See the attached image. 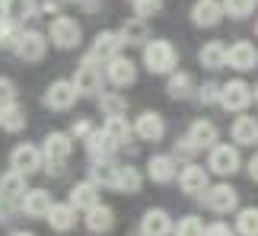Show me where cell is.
<instances>
[{"label":"cell","mask_w":258,"mask_h":236,"mask_svg":"<svg viewBox=\"0 0 258 236\" xmlns=\"http://www.w3.org/2000/svg\"><path fill=\"white\" fill-rule=\"evenodd\" d=\"M178 64V51L172 42L166 38H153V42L144 45V67L150 74H172Z\"/></svg>","instance_id":"cell-1"},{"label":"cell","mask_w":258,"mask_h":236,"mask_svg":"<svg viewBox=\"0 0 258 236\" xmlns=\"http://www.w3.org/2000/svg\"><path fill=\"white\" fill-rule=\"evenodd\" d=\"M42 153H45L48 172L57 175V172H61V163L74 153V137L64 134V131H51V134L45 137V144H42Z\"/></svg>","instance_id":"cell-2"},{"label":"cell","mask_w":258,"mask_h":236,"mask_svg":"<svg viewBox=\"0 0 258 236\" xmlns=\"http://www.w3.org/2000/svg\"><path fill=\"white\" fill-rule=\"evenodd\" d=\"M48 38H51L54 48H61V51H71V48L80 45L83 29H80V23H77V19H71V16H54L51 26H48Z\"/></svg>","instance_id":"cell-3"},{"label":"cell","mask_w":258,"mask_h":236,"mask_svg":"<svg viewBox=\"0 0 258 236\" xmlns=\"http://www.w3.org/2000/svg\"><path fill=\"white\" fill-rule=\"evenodd\" d=\"M45 51H48V35L35 32V29H23L19 38H16V45H13V54L19 57V61H26V64L42 61Z\"/></svg>","instance_id":"cell-4"},{"label":"cell","mask_w":258,"mask_h":236,"mask_svg":"<svg viewBox=\"0 0 258 236\" xmlns=\"http://www.w3.org/2000/svg\"><path fill=\"white\" fill-rule=\"evenodd\" d=\"M102 77H105V71H99V61H93L86 54L74 74V83L80 90V96H102Z\"/></svg>","instance_id":"cell-5"},{"label":"cell","mask_w":258,"mask_h":236,"mask_svg":"<svg viewBox=\"0 0 258 236\" xmlns=\"http://www.w3.org/2000/svg\"><path fill=\"white\" fill-rule=\"evenodd\" d=\"M77 99H80V90H77L74 80H54V83L45 90V105H48L51 112H67V109H74Z\"/></svg>","instance_id":"cell-6"},{"label":"cell","mask_w":258,"mask_h":236,"mask_svg":"<svg viewBox=\"0 0 258 236\" xmlns=\"http://www.w3.org/2000/svg\"><path fill=\"white\" fill-rule=\"evenodd\" d=\"M252 102H255V90H252L249 83H242V80L223 83V90H220V105H223L226 112H245Z\"/></svg>","instance_id":"cell-7"},{"label":"cell","mask_w":258,"mask_h":236,"mask_svg":"<svg viewBox=\"0 0 258 236\" xmlns=\"http://www.w3.org/2000/svg\"><path fill=\"white\" fill-rule=\"evenodd\" d=\"M42 166H45V153L35 144H16L13 153H10V169H16L23 175H35Z\"/></svg>","instance_id":"cell-8"},{"label":"cell","mask_w":258,"mask_h":236,"mask_svg":"<svg viewBox=\"0 0 258 236\" xmlns=\"http://www.w3.org/2000/svg\"><path fill=\"white\" fill-rule=\"evenodd\" d=\"M207 166L217 172V175H233L239 172V150L233 144H214L211 147V156H207Z\"/></svg>","instance_id":"cell-9"},{"label":"cell","mask_w":258,"mask_h":236,"mask_svg":"<svg viewBox=\"0 0 258 236\" xmlns=\"http://www.w3.org/2000/svg\"><path fill=\"white\" fill-rule=\"evenodd\" d=\"M121 45H124V38L121 32H112V29H102L96 38H93V48H89V57L99 64H108L115 54H121Z\"/></svg>","instance_id":"cell-10"},{"label":"cell","mask_w":258,"mask_h":236,"mask_svg":"<svg viewBox=\"0 0 258 236\" xmlns=\"http://www.w3.org/2000/svg\"><path fill=\"white\" fill-rule=\"evenodd\" d=\"M204 204L211 208L214 214H230L239 208V192L233 189V185H214V189H207L204 192Z\"/></svg>","instance_id":"cell-11"},{"label":"cell","mask_w":258,"mask_h":236,"mask_svg":"<svg viewBox=\"0 0 258 236\" xmlns=\"http://www.w3.org/2000/svg\"><path fill=\"white\" fill-rule=\"evenodd\" d=\"M178 189L185 195H191V198L204 195L211 189V185H207V169L198 166V163H182V169H178Z\"/></svg>","instance_id":"cell-12"},{"label":"cell","mask_w":258,"mask_h":236,"mask_svg":"<svg viewBox=\"0 0 258 236\" xmlns=\"http://www.w3.org/2000/svg\"><path fill=\"white\" fill-rule=\"evenodd\" d=\"M51 208H54V201H51V192L48 189H29L23 195V201H19V211H23L26 217H32V220L48 217Z\"/></svg>","instance_id":"cell-13"},{"label":"cell","mask_w":258,"mask_h":236,"mask_svg":"<svg viewBox=\"0 0 258 236\" xmlns=\"http://www.w3.org/2000/svg\"><path fill=\"white\" fill-rule=\"evenodd\" d=\"M223 16H226L223 0H195V7H191V23L198 29H214Z\"/></svg>","instance_id":"cell-14"},{"label":"cell","mask_w":258,"mask_h":236,"mask_svg":"<svg viewBox=\"0 0 258 236\" xmlns=\"http://www.w3.org/2000/svg\"><path fill=\"white\" fill-rule=\"evenodd\" d=\"M178 160L172 153H156V156H150V163H147V175L156 182V185H166V182H172V179H178Z\"/></svg>","instance_id":"cell-15"},{"label":"cell","mask_w":258,"mask_h":236,"mask_svg":"<svg viewBox=\"0 0 258 236\" xmlns=\"http://www.w3.org/2000/svg\"><path fill=\"white\" fill-rule=\"evenodd\" d=\"M105 77L112 80V86H131L137 80V64L124 54H115L112 61L105 64Z\"/></svg>","instance_id":"cell-16"},{"label":"cell","mask_w":258,"mask_h":236,"mask_svg":"<svg viewBox=\"0 0 258 236\" xmlns=\"http://www.w3.org/2000/svg\"><path fill=\"white\" fill-rule=\"evenodd\" d=\"M169 233H175V223L163 208H150L141 217V236H169Z\"/></svg>","instance_id":"cell-17"},{"label":"cell","mask_w":258,"mask_h":236,"mask_svg":"<svg viewBox=\"0 0 258 236\" xmlns=\"http://www.w3.org/2000/svg\"><path fill=\"white\" fill-rule=\"evenodd\" d=\"M115 150H118V141L105 131V128H99V131L93 128V131H89V137H86V153L93 156V160H112Z\"/></svg>","instance_id":"cell-18"},{"label":"cell","mask_w":258,"mask_h":236,"mask_svg":"<svg viewBox=\"0 0 258 236\" xmlns=\"http://www.w3.org/2000/svg\"><path fill=\"white\" fill-rule=\"evenodd\" d=\"M134 134L141 137V141H163L166 134V122L160 112H141L134 122Z\"/></svg>","instance_id":"cell-19"},{"label":"cell","mask_w":258,"mask_h":236,"mask_svg":"<svg viewBox=\"0 0 258 236\" xmlns=\"http://www.w3.org/2000/svg\"><path fill=\"white\" fill-rule=\"evenodd\" d=\"M255 64H258V48L252 42L230 45V51H226V67H233V71H252Z\"/></svg>","instance_id":"cell-20"},{"label":"cell","mask_w":258,"mask_h":236,"mask_svg":"<svg viewBox=\"0 0 258 236\" xmlns=\"http://www.w3.org/2000/svg\"><path fill=\"white\" fill-rule=\"evenodd\" d=\"M83 220L89 233H108L115 227V211L108 204H93L89 211H83Z\"/></svg>","instance_id":"cell-21"},{"label":"cell","mask_w":258,"mask_h":236,"mask_svg":"<svg viewBox=\"0 0 258 236\" xmlns=\"http://www.w3.org/2000/svg\"><path fill=\"white\" fill-rule=\"evenodd\" d=\"M188 141H191L198 150H211L217 144V125L207 122V118H198V122H191V128H188Z\"/></svg>","instance_id":"cell-22"},{"label":"cell","mask_w":258,"mask_h":236,"mask_svg":"<svg viewBox=\"0 0 258 236\" xmlns=\"http://www.w3.org/2000/svg\"><path fill=\"white\" fill-rule=\"evenodd\" d=\"M45 220H48V227H51L54 233H67V230L77 227V220H80V217H77V208L67 201V204H54L51 214H48Z\"/></svg>","instance_id":"cell-23"},{"label":"cell","mask_w":258,"mask_h":236,"mask_svg":"<svg viewBox=\"0 0 258 236\" xmlns=\"http://www.w3.org/2000/svg\"><path fill=\"white\" fill-rule=\"evenodd\" d=\"M230 134H233V141L239 144V147H252V144H258V122H255L252 115H239L233 122Z\"/></svg>","instance_id":"cell-24"},{"label":"cell","mask_w":258,"mask_h":236,"mask_svg":"<svg viewBox=\"0 0 258 236\" xmlns=\"http://www.w3.org/2000/svg\"><path fill=\"white\" fill-rule=\"evenodd\" d=\"M26 125H29V118H26V112H23V105H16V102L0 105V131L19 134Z\"/></svg>","instance_id":"cell-25"},{"label":"cell","mask_w":258,"mask_h":236,"mask_svg":"<svg viewBox=\"0 0 258 236\" xmlns=\"http://www.w3.org/2000/svg\"><path fill=\"white\" fill-rule=\"evenodd\" d=\"M71 204L77 211H89L93 204H99V185L89 179V182H77L71 189Z\"/></svg>","instance_id":"cell-26"},{"label":"cell","mask_w":258,"mask_h":236,"mask_svg":"<svg viewBox=\"0 0 258 236\" xmlns=\"http://www.w3.org/2000/svg\"><path fill=\"white\" fill-rule=\"evenodd\" d=\"M166 90H169L172 99H188V96L198 93V86H195V77H191V74L172 71V74H169V83H166Z\"/></svg>","instance_id":"cell-27"},{"label":"cell","mask_w":258,"mask_h":236,"mask_svg":"<svg viewBox=\"0 0 258 236\" xmlns=\"http://www.w3.org/2000/svg\"><path fill=\"white\" fill-rule=\"evenodd\" d=\"M4 16H10L13 23H29L32 16H38V4L35 0H4Z\"/></svg>","instance_id":"cell-28"},{"label":"cell","mask_w":258,"mask_h":236,"mask_svg":"<svg viewBox=\"0 0 258 236\" xmlns=\"http://www.w3.org/2000/svg\"><path fill=\"white\" fill-rule=\"evenodd\" d=\"M141 185H144V175L137 172V166H118L115 192H121V195H134V192H141Z\"/></svg>","instance_id":"cell-29"},{"label":"cell","mask_w":258,"mask_h":236,"mask_svg":"<svg viewBox=\"0 0 258 236\" xmlns=\"http://www.w3.org/2000/svg\"><path fill=\"white\" fill-rule=\"evenodd\" d=\"M118 32H121L124 45H147V38H150V26H147V19L134 16V19H127Z\"/></svg>","instance_id":"cell-30"},{"label":"cell","mask_w":258,"mask_h":236,"mask_svg":"<svg viewBox=\"0 0 258 236\" xmlns=\"http://www.w3.org/2000/svg\"><path fill=\"white\" fill-rule=\"evenodd\" d=\"M115 175H118V166H112V160H93V166H89V179L99 189H115Z\"/></svg>","instance_id":"cell-31"},{"label":"cell","mask_w":258,"mask_h":236,"mask_svg":"<svg viewBox=\"0 0 258 236\" xmlns=\"http://www.w3.org/2000/svg\"><path fill=\"white\" fill-rule=\"evenodd\" d=\"M226 51L230 48L226 45H220V42H207L204 48H201V67H207V71H220V67H226Z\"/></svg>","instance_id":"cell-32"},{"label":"cell","mask_w":258,"mask_h":236,"mask_svg":"<svg viewBox=\"0 0 258 236\" xmlns=\"http://www.w3.org/2000/svg\"><path fill=\"white\" fill-rule=\"evenodd\" d=\"M0 192L10 195V198H16V201H23V195L29 192L26 175H23V172H16V169H7L4 175H0Z\"/></svg>","instance_id":"cell-33"},{"label":"cell","mask_w":258,"mask_h":236,"mask_svg":"<svg viewBox=\"0 0 258 236\" xmlns=\"http://www.w3.org/2000/svg\"><path fill=\"white\" fill-rule=\"evenodd\" d=\"M102 128L118 141V147H124L127 141H131V134H134V125L127 122L124 115H105V125H102Z\"/></svg>","instance_id":"cell-34"},{"label":"cell","mask_w":258,"mask_h":236,"mask_svg":"<svg viewBox=\"0 0 258 236\" xmlns=\"http://www.w3.org/2000/svg\"><path fill=\"white\" fill-rule=\"evenodd\" d=\"M236 233L239 236H258V208H242L236 217Z\"/></svg>","instance_id":"cell-35"},{"label":"cell","mask_w":258,"mask_h":236,"mask_svg":"<svg viewBox=\"0 0 258 236\" xmlns=\"http://www.w3.org/2000/svg\"><path fill=\"white\" fill-rule=\"evenodd\" d=\"M255 4L258 0H223V10L230 19H249L255 13Z\"/></svg>","instance_id":"cell-36"},{"label":"cell","mask_w":258,"mask_h":236,"mask_svg":"<svg viewBox=\"0 0 258 236\" xmlns=\"http://www.w3.org/2000/svg\"><path fill=\"white\" fill-rule=\"evenodd\" d=\"M204 233H207L204 220L195 217V214H188V217H182L175 223V236H204Z\"/></svg>","instance_id":"cell-37"},{"label":"cell","mask_w":258,"mask_h":236,"mask_svg":"<svg viewBox=\"0 0 258 236\" xmlns=\"http://www.w3.org/2000/svg\"><path fill=\"white\" fill-rule=\"evenodd\" d=\"M99 109H102L105 115H124L127 99L118 96V93H102V96H99Z\"/></svg>","instance_id":"cell-38"},{"label":"cell","mask_w":258,"mask_h":236,"mask_svg":"<svg viewBox=\"0 0 258 236\" xmlns=\"http://www.w3.org/2000/svg\"><path fill=\"white\" fill-rule=\"evenodd\" d=\"M19 23H13L10 16H0V48H13L16 38H19Z\"/></svg>","instance_id":"cell-39"},{"label":"cell","mask_w":258,"mask_h":236,"mask_svg":"<svg viewBox=\"0 0 258 236\" xmlns=\"http://www.w3.org/2000/svg\"><path fill=\"white\" fill-rule=\"evenodd\" d=\"M220 90H223V86H217L214 80L211 83H201V86H198V102H201V105H214V102H220Z\"/></svg>","instance_id":"cell-40"},{"label":"cell","mask_w":258,"mask_h":236,"mask_svg":"<svg viewBox=\"0 0 258 236\" xmlns=\"http://www.w3.org/2000/svg\"><path fill=\"white\" fill-rule=\"evenodd\" d=\"M163 10V0H134V13L147 19V16H156Z\"/></svg>","instance_id":"cell-41"},{"label":"cell","mask_w":258,"mask_h":236,"mask_svg":"<svg viewBox=\"0 0 258 236\" xmlns=\"http://www.w3.org/2000/svg\"><path fill=\"white\" fill-rule=\"evenodd\" d=\"M16 208H19V201L0 192V223H7L10 217H13V214H16Z\"/></svg>","instance_id":"cell-42"},{"label":"cell","mask_w":258,"mask_h":236,"mask_svg":"<svg viewBox=\"0 0 258 236\" xmlns=\"http://www.w3.org/2000/svg\"><path fill=\"white\" fill-rule=\"evenodd\" d=\"M7 102H16V83L10 77H0V105Z\"/></svg>","instance_id":"cell-43"},{"label":"cell","mask_w":258,"mask_h":236,"mask_svg":"<svg viewBox=\"0 0 258 236\" xmlns=\"http://www.w3.org/2000/svg\"><path fill=\"white\" fill-rule=\"evenodd\" d=\"M198 153V147L188 141V134L182 137V141H178V147H175V156H185V163H191V156Z\"/></svg>","instance_id":"cell-44"},{"label":"cell","mask_w":258,"mask_h":236,"mask_svg":"<svg viewBox=\"0 0 258 236\" xmlns=\"http://www.w3.org/2000/svg\"><path fill=\"white\" fill-rule=\"evenodd\" d=\"M233 233H236V227H226V223L214 220L211 227H207V233H204V236H233Z\"/></svg>","instance_id":"cell-45"},{"label":"cell","mask_w":258,"mask_h":236,"mask_svg":"<svg viewBox=\"0 0 258 236\" xmlns=\"http://www.w3.org/2000/svg\"><path fill=\"white\" fill-rule=\"evenodd\" d=\"M89 131H93V125H89V118H80V122L74 125V134H77V137H89Z\"/></svg>","instance_id":"cell-46"},{"label":"cell","mask_w":258,"mask_h":236,"mask_svg":"<svg viewBox=\"0 0 258 236\" xmlns=\"http://www.w3.org/2000/svg\"><path fill=\"white\" fill-rule=\"evenodd\" d=\"M245 169H249V179H252V182H258V153L249 160V166H245Z\"/></svg>","instance_id":"cell-47"},{"label":"cell","mask_w":258,"mask_h":236,"mask_svg":"<svg viewBox=\"0 0 258 236\" xmlns=\"http://www.w3.org/2000/svg\"><path fill=\"white\" fill-rule=\"evenodd\" d=\"M42 10H45V13H54L57 4H54V0H48V4H42Z\"/></svg>","instance_id":"cell-48"},{"label":"cell","mask_w":258,"mask_h":236,"mask_svg":"<svg viewBox=\"0 0 258 236\" xmlns=\"http://www.w3.org/2000/svg\"><path fill=\"white\" fill-rule=\"evenodd\" d=\"M13 236H35V233H29V230H16Z\"/></svg>","instance_id":"cell-49"},{"label":"cell","mask_w":258,"mask_h":236,"mask_svg":"<svg viewBox=\"0 0 258 236\" xmlns=\"http://www.w3.org/2000/svg\"><path fill=\"white\" fill-rule=\"evenodd\" d=\"M255 102H258V86H255Z\"/></svg>","instance_id":"cell-50"},{"label":"cell","mask_w":258,"mask_h":236,"mask_svg":"<svg viewBox=\"0 0 258 236\" xmlns=\"http://www.w3.org/2000/svg\"><path fill=\"white\" fill-rule=\"evenodd\" d=\"M0 10H4V0H0Z\"/></svg>","instance_id":"cell-51"},{"label":"cell","mask_w":258,"mask_h":236,"mask_svg":"<svg viewBox=\"0 0 258 236\" xmlns=\"http://www.w3.org/2000/svg\"><path fill=\"white\" fill-rule=\"evenodd\" d=\"M255 32H258V23H255Z\"/></svg>","instance_id":"cell-52"},{"label":"cell","mask_w":258,"mask_h":236,"mask_svg":"<svg viewBox=\"0 0 258 236\" xmlns=\"http://www.w3.org/2000/svg\"><path fill=\"white\" fill-rule=\"evenodd\" d=\"M131 4H134V0H131Z\"/></svg>","instance_id":"cell-53"}]
</instances>
